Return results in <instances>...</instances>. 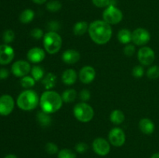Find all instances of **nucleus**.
Here are the masks:
<instances>
[{
	"label": "nucleus",
	"instance_id": "nucleus-28",
	"mask_svg": "<svg viewBox=\"0 0 159 158\" xmlns=\"http://www.w3.org/2000/svg\"><path fill=\"white\" fill-rule=\"evenodd\" d=\"M36 81L34 80V77L32 76H24L21 78L20 80V84H21L22 87L24 88H26V89H30V88L34 86L35 85Z\"/></svg>",
	"mask_w": 159,
	"mask_h": 158
},
{
	"label": "nucleus",
	"instance_id": "nucleus-18",
	"mask_svg": "<svg viewBox=\"0 0 159 158\" xmlns=\"http://www.w3.org/2000/svg\"><path fill=\"white\" fill-rule=\"evenodd\" d=\"M78 75L74 69H67L63 72L61 75L62 81L66 85H72L77 81Z\"/></svg>",
	"mask_w": 159,
	"mask_h": 158
},
{
	"label": "nucleus",
	"instance_id": "nucleus-23",
	"mask_svg": "<svg viewBox=\"0 0 159 158\" xmlns=\"http://www.w3.org/2000/svg\"><path fill=\"white\" fill-rule=\"evenodd\" d=\"M110 121L115 125H120L122 122H124L125 119L124 113L120 109H115L111 112L110 116Z\"/></svg>",
	"mask_w": 159,
	"mask_h": 158
},
{
	"label": "nucleus",
	"instance_id": "nucleus-11",
	"mask_svg": "<svg viewBox=\"0 0 159 158\" xmlns=\"http://www.w3.org/2000/svg\"><path fill=\"white\" fill-rule=\"evenodd\" d=\"M15 102L13 98L9 94L0 96V115L2 116H9L14 109Z\"/></svg>",
	"mask_w": 159,
	"mask_h": 158
},
{
	"label": "nucleus",
	"instance_id": "nucleus-15",
	"mask_svg": "<svg viewBox=\"0 0 159 158\" xmlns=\"http://www.w3.org/2000/svg\"><path fill=\"white\" fill-rule=\"evenodd\" d=\"M26 57L31 63L38 64L43 61L45 58V52L40 47H33L28 51Z\"/></svg>",
	"mask_w": 159,
	"mask_h": 158
},
{
	"label": "nucleus",
	"instance_id": "nucleus-36",
	"mask_svg": "<svg viewBox=\"0 0 159 158\" xmlns=\"http://www.w3.org/2000/svg\"><path fill=\"white\" fill-rule=\"evenodd\" d=\"M88 148H89L88 145H87L85 143H83V142L78 143L75 145V151L79 153H84L85 152L87 151Z\"/></svg>",
	"mask_w": 159,
	"mask_h": 158
},
{
	"label": "nucleus",
	"instance_id": "nucleus-14",
	"mask_svg": "<svg viewBox=\"0 0 159 158\" xmlns=\"http://www.w3.org/2000/svg\"><path fill=\"white\" fill-rule=\"evenodd\" d=\"M79 79L84 84H89L96 77V71L92 66L87 65L83 67L79 71Z\"/></svg>",
	"mask_w": 159,
	"mask_h": 158
},
{
	"label": "nucleus",
	"instance_id": "nucleus-5",
	"mask_svg": "<svg viewBox=\"0 0 159 158\" xmlns=\"http://www.w3.org/2000/svg\"><path fill=\"white\" fill-rule=\"evenodd\" d=\"M73 113L76 119L81 122H89L93 119L94 110L86 102H81L75 105Z\"/></svg>",
	"mask_w": 159,
	"mask_h": 158
},
{
	"label": "nucleus",
	"instance_id": "nucleus-16",
	"mask_svg": "<svg viewBox=\"0 0 159 158\" xmlns=\"http://www.w3.org/2000/svg\"><path fill=\"white\" fill-rule=\"evenodd\" d=\"M62 60L65 63L68 64H73L77 63L80 59V54L79 51L73 49H69L65 50L62 54Z\"/></svg>",
	"mask_w": 159,
	"mask_h": 158
},
{
	"label": "nucleus",
	"instance_id": "nucleus-33",
	"mask_svg": "<svg viewBox=\"0 0 159 158\" xmlns=\"http://www.w3.org/2000/svg\"><path fill=\"white\" fill-rule=\"evenodd\" d=\"M132 74L134 77H142L144 74V69L141 65H138V66H135L134 68L132 70Z\"/></svg>",
	"mask_w": 159,
	"mask_h": 158
},
{
	"label": "nucleus",
	"instance_id": "nucleus-9",
	"mask_svg": "<svg viewBox=\"0 0 159 158\" xmlns=\"http://www.w3.org/2000/svg\"><path fill=\"white\" fill-rule=\"evenodd\" d=\"M151 40V34L144 28H138L132 32L131 40L138 46H144Z\"/></svg>",
	"mask_w": 159,
	"mask_h": 158
},
{
	"label": "nucleus",
	"instance_id": "nucleus-43",
	"mask_svg": "<svg viewBox=\"0 0 159 158\" xmlns=\"http://www.w3.org/2000/svg\"><path fill=\"white\" fill-rule=\"evenodd\" d=\"M151 158H159V153H155L151 156Z\"/></svg>",
	"mask_w": 159,
	"mask_h": 158
},
{
	"label": "nucleus",
	"instance_id": "nucleus-24",
	"mask_svg": "<svg viewBox=\"0 0 159 158\" xmlns=\"http://www.w3.org/2000/svg\"><path fill=\"white\" fill-rule=\"evenodd\" d=\"M34 16H35V13H34V11L30 9H24L20 14V20L23 24H27V23L33 21Z\"/></svg>",
	"mask_w": 159,
	"mask_h": 158
},
{
	"label": "nucleus",
	"instance_id": "nucleus-3",
	"mask_svg": "<svg viewBox=\"0 0 159 158\" xmlns=\"http://www.w3.org/2000/svg\"><path fill=\"white\" fill-rule=\"evenodd\" d=\"M40 103V99L35 91L26 89L19 94L16 104L20 109L23 111H32L35 109Z\"/></svg>",
	"mask_w": 159,
	"mask_h": 158
},
{
	"label": "nucleus",
	"instance_id": "nucleus-32",
	"mask_svg": "<svg viewBox=\"0 0 159 158\" xmlns=\"http://www.w3.org/2000/svg\"><path fill=\"white\" fill-rule=\"evenodd\" d=\"M45 150H46V152L48 153V154H51V155H54L59 152L58 147L57 146V144L51 142L48 143L46 144V146H45Z\"/></svg>",
	"mask_w": 159,
	"mask_h": 158
},
{
	"label": "nucleus",
	"instance_id": "nucleus-21",
	"mask_svg": "<svg viewBox=\"0 0 159 158\" xmlns=\"http://www.w3.org/2000/svg\"><path fill=\"white\" fill-rule=\"evenodd\" d=\"M37 120L40 125L42 126H48L52 122V119L50 116V114L44 112L43 111H40L37 112Z\"/></svg>",
	"mask_w": 159,
	"mask_h": 158
},
{
	"label": "nucleus",
	"instance_id": "nucleus-42",
	"mask_svg": "<svg viewBox=\"0 0 159 158\" xmlns=\"http://www.w3.org/2000/svg\"><path fill=\"white\" fill-rule=\"evenodd\" d=\"M4 158H18V157L14 154H8L6 155Z\"/></svg>",
	"mask_w": 159,
	"mask_h": 158
},
{
	"label": "nucleus",
	"instance_id": "nucleus-22",
	"mask_svg": "<svg viewBox=\"0 0 159 158\" xmlns=\"http://www.w3.org/2000/svg\"><path fill=\"white\" fill-rule=\"evenodd\" d=\"M117 39L123 44H128L132 39V33L127 29H122L118 32Z\"/></svg>",
	"mask_w": 159,
	"mask_h": 158
},
{
	"label": "nucleus",
	"instance_id": "nucleus-29",
	"mask_svg": "<svg viewBox=\"0 0 159 158\" xmlns=\"http://www.w3.org/2000/svg\"><path fill=\"white\" fill-rule=\"evenodd\" d=\"M147 77L149 79H152V80H155L159 77V66L158 65H153V66H151L150 68L148 69L147 72Z\"/></svg>",
	"mask_w": 159,
	"mask_h": 158
},
{
	"label": "nucleus",
	"instance_id": "nucleus-12",
	"mask_svg": "<svg viewBox=\"0 0 159 158\" xmlns=\"http://www.w3.org/2000/svg\"><path fill=\"white\" fill-rule=\"evenodd\" d=\"M93 149L99 156H107L110 151V143L104 138H96L93 142Z\"/></svg>",
	"mask_w": 159,
	"mask_h": 158
},
{
	"label": "nucleus",
	"instance_id": "nucleus-7",
	"mask_svg": "<svg viewBox=\"0 0 159 158\" xmlns=\"http://www.w3.org/2000/svg\"><path fill=\"white\" fill-rule=\"evenodd\" d=\"M138 58L143 66H150L155 59V51L149 46H143L138 52Z\"/></svg>",
	"mask_w": 159,
	"mask_h": 158
},
{
	"label": "nucleus",
	"instance_id": "nucleus-13",
	"mask_svg": "<svg viewBox=\"0 0 159 158\" xmlns=\"http://www.w3.org/2000/svg\"><path fill=\"white\" fill-rule=\"evenodd\" d=\"M15 57L13 48L9 44L0 45V64L6 65L12 62Z\"/></svg>",
	"mask_w": 159,
	"mask_h": 158
},
{
	"label": "nucleus",
	"instance_id": "nucleus-2",
	"mask_svg": "<svg viewBox=\"0 0 159 158\" xmlns=\"http://www.w3.org/2000/svg\"><path fill=\"white\" fill-rule=\"evenodd\" d=\"M39 104L42 111L48 114H52L60 110L63 105V100L61 95L57 92L47 90L40 96Z\"/></svg>",
	"mask_w": 159,
	"mask_h": 158
},
{
	"label": "nucleus",
	"instance_id": "nucleus-35",
	"mask_svg": "<svg viewBox=\"0 0 159 158\" xmlns=\"http://www.w3.org/2000/svg\"><path fill=\"white\" fill-rule=\"evenodd\" d=\"M136 49H135V46L133 44H127V46L124 47V53L127 57H132L134 54Z\"/></svg>",
	"mask_w": 159,
	"mask_h": 158
},
{
	"label": "nucleus",
	"instance_id": "nucleus-20",
	"mask_svg": "<svg viewBox=\"0 0 159 158\" xmlns=\"http://www.w3.org/2000/svg\"><path fill=\"white\" fill-rule=\"evenodd\" d=\"M89 25L85 21H79L73 26V33L76 36H82L88 31Z\"/></svg>",
	"mask_w": 159,
	"mask_h": 158
},
{
	"label": "nucleus",
	"instance_id": "nucleus-39",
	"mask_svg": "<svg viewBox=\"0 0 159 158\" xmlns=\"http://www.w3.org/2000/svg\"><path fill=\"white\" fill-rule=\"evenodd\" d=\"M61 27V25L59 23V22L55 21V20H52L50 23H48V28L49 29L50 31H52V32H57Z\"/></svg>",
	"mask_w": 159,
	"mask_h": 158
},
{
	"label": "nucleus",
	"instance_id": "nucleus-41",
	"mask_svg": "<svg viewBox=\"0 0 159 158\" xmlns=\"http://www.w3.org/2000/svg\"><path fill=\"white\" fill-rule=\"evenodd\" d=\"M33 2H34V3H36V4H38V5H42L43 4V3L46 2L48 0H32Z\"/></svg>",
	"mask_w": 159,
	"mask_h": 158
},
{
	"label": "nucleus",
	"instance_id": "nucleus-30",
	"mask_svg": "<svg viewBox=\"0 0 159 158\" xmlns=\"http://www.w3.org/2000/svg\"><path fill=\"white\" fill-rule=\"evenodd\" d=\"M57 158H76V154L73 150L69 149H62L58 152Z\"/></svg>",
	"mask_w": 159,
	"mask_h": 158
},
{
	"label": "nucleus",
	"instance_id": "nucleus-10",
	"mask_svg": "<svg viewBox=\"0 0 159 158\" xmlns=\"http://www.w3.org/2000/svg\"><path fill=\"white\" fill-rule=\"evenodd\" d=\"M31 71V66L29 62L26 60H20L14 62L11 68V71L12 74L16 77H23L26 76Z\"/></svg>",
	"mask_w": 159,
	"mask_h": 158
},
{
	"label": "nucleus",
	"instance_id": "nucleus-4",
	"mask_svg": "<svg viewBox=\"0 0 159 158\" xmlns=\"http://www.w3.org/2000/svg\"><path fill=\"white\" fill-rule=\"evenodd\" d=\"M44 49L48 54H54L58 52L62 46L61 37L57 32L49 31L43 37Z\"/></svg>",
	"mask_w": 159,
	"mask_h": 158
},
{
	"label": "nucleus",
	"instance_id": "nucleus-17",
	"mask_svg": "<svg viewBox=\"0 0 159 158\" xmlns=\"http://www.w3.org/2000/svg\"><path fill=\"white\" fill-rule=\"evenodd\" d=\"M139 128L140 130L144 134L151 135L155 131V126L152 119H148V118H144L140 120Z\"/></svg>",
	"mask_w": 159,
	"mask_h": 158
},
{
	"label": "nucleus",
	"instance_id": "nucleus-1",
	"mask_svg": "<svg viewBox=\"0 0 159 158\" xmlns=\"http://www.w3.org/2000/svg\"><path fill=\"white\" fill-rule=\"evenodd\" d=\"M88 32L91 40L99 45L108 43L113 34L111 26L104 20H95L90 23Z\"/></svg>",
	"mask_w": 159,
	"mask_h": 158
},
{
	"label": "nucleus",
	"instance_id": "nucleus-37",
	"mask_svg": "<svg viewBox=\"0 0 159 158\" xmlns=\"http://www.w3.org/2000/svg\"><path fill=\"white\" fill-rule=\"evenodd\" d=\"M30 35L33 38L37 39V40H39V39L43 37V32L41 29L40 28H34V29H32V31L30 32Z\"/></svg>",
	"mask_w": 159,
	"mask_h": 158
},
{
	"label": "nucleus",
	"instance_id": "nucleus-31",
	"mask_svg": "<svg viewBox=\"0 0 159 158\" xmlns=\"http://www.w3.org/2000/svg\"><path fill=\"white\" fill-rule=\"evenodd\" d=\"M2 39L6 44H9V43H12L15 39V33L12 29H7L3 33Z\"/></svg>",
	"mask_w": 159,
	"mask_h": 158
},
{
	"label": "nucleus",
	"instance_id": "nucleus-6",
	"mask_svg": "<svg viewBox=\"0 0 159 158\" xmlns=\"http://www.w3.org/2000/svg\"><path fill=\"white\" fill-rule=\"evenodd\" d=\"M102 19L111 26L120 23L123 20V12L115 6H109L102 12Z\"/></svg>",
	"mask_w": 159,
	"mask_h": 158
},
{
	"label": "nucleus",
	"instance_id": "nucleus-27",
	"mask_svg": "<svg viewBox=\"0 0 159 158\" xmlns=\"http://www.w3.org/2000/svg\"><path fill=\"white\" fill-rule=\"evenodd\" d=\"M62 7V4L58 0H51L48 2L46 5V8L48 11L51 12H58Z\"/></svg>",
	"mask_w": 159,
	"mask_h": 158
},
{
	"label": "nucleus",
	"instance_id": "nucleus-19",
	"mask_svg": "<svg viewBox=\"0 0 159 158\" xmlns=\"http://www.w3.org/2000/svg\"><path fill=\"white\" fill-rule=\"evenodd\" d=\"M56 82H57V76L51 72L48 73L46 75H44L42 80V83L47 90H50L51 88H54V85H56Z\"/></svg>",
	"mask_w": 159,
	"mask_h": 158
},
{
	"label": "nucleus",
	"instance_id": "nucleus-38",
	"mask_svg": "<svg viewBox=\"0 0 159 158\" xmlns=\"http://www.w3.org/2000/svg\"><path fill=\"white\" fill-rule=\"evenodd\" d=\"M79 97H80V99L83 102H87L90 99V97H91V93H90L89 90L88 89H82L81 91V92L79 93Z\"/></svg>",
	"mask_w": 159,
	"mask_h": 158
},
{
	"label": "nucleus",
	"instance_id": "nucleus-26",
	"mask_svg": "<svg viewBox=\"0 0 159 158\" xmlns=\"http://www.w3.org/2000/svg\"><path fill=\"white\" fill-rule=\"evenodd\" d=\"M31 75L35 81H40L44 77V70L40 66H34L31 68Z\"/></svg>",
	"mask_w": 159,
	"mask_h": 158
},
{
	"label": "nucleus",
	"instance_id": "nucleus-25",
	"mask_svg": "<svg viewBox=\"0 0 159 158\" xmlns=\"http://www.w3.org/2000/svg\"><path fill=\"white\" fill-rule=\"evenodd\" d=\"M62 100L65 103H71V102H74L77 98V92L75 89L72 88H69L61 94Z\"/></svg>",
	"mask_w": 159,
	"mask_h": 158
},
{
	"label": "nucleus",
	"instance_id": "nucleus-8",
	"mask_svg": "<svg viewBox=\"0 0 159 158\" xmlns=\"http://www.w3.org/2000/svg\"><path fill=\"white\" fill-rule=\"evenodd\" d=\"M109 142L116 147H122L126 141V135L124 130L119 127L112 129L109 133Z\"/></svg>",
	"mask_w": 159,
	"mask_h": 158
},
{
	"label": "nucleus",
	"instance_id": "nucleus-40",
	"mask_svg": "<svg viewBox=\"0 0 159 158\" xmlns=\"http://www.w3.org/2000/svg\"><path fill=\"white\" fill-rule=\"evenodd\" d=\"M9 75V72L6 68H1L0 69V80H5L7 78Z\"/></svg>",
	"mask_w": 159,
	"mask_h": 158
},
{
	"label": "nucleus",
	"instance_id": "nucleus-34",
	"mask_svg": "<svg viewBox=\"0 0 159 158\" xmlns=\"http://www.w3.org/2000/svg\"><path fill=\"white\" fill-rule=\"evenodd\" d=\"M92 2L98 8H107L111 4V0H92Z\"/></svg>",
	"mask_w": 159,
	"mask_h": 158
}]
</instances>
